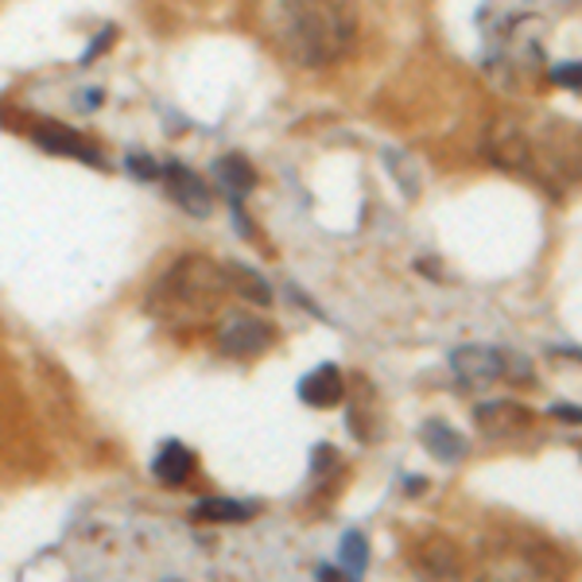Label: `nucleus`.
<instances>
[{"label":"nucleus","instance_id":"1","mask_svg":"<svg viewBox=\"0 0 582 582\" xmlns=\"http://www.w3.org/2000/svg\"><path fill=\"white\" fill-rule=\"evenodd\" d=\"M269 20L277 47L303 67H330L358 36L353 0H272Z\"/></svg>","mask_w":582,"mask_h":582},{"label":"nucleus","instance_id":"2","mask_svg":"<svg viewBox=\"0 0 582 582\" xmlns=\"http://www.w3.org/2000/svg\"><path fill=\"white\" fill-rule=\"evenodd\" d=\"M222 291H230L222 277V264L207 261V257H191V261H179L175 269L160 280L152 307L175 322H194L214 311Z\"/></svg>","mask_w":582,"mask_h":582},{"label":"nucleus","instance_id":"3","mask_svg":"<svg viewBox=\"0 0 582 582\" xmlns=\"http://www.w3.org/2000/svg\"><path fill=\"white\" fill-rule=\"evenodd\" d=\"M478 582H568L560 555L529 536H498L485 544Z\"/></svg>","mask_w":582,"mask_h":582},{"label":"nucleus","instance_id":"4","mask_svg":"<svg viewBox=\"0 0 582 582\" xmlns=\"http://www.w3.org/2000/svg\"><path fill=\"white\" fill-rule=\"evenodd\" d=\"M28 137L36 140L43 152L51 155H70V160H82L90 163V168H109L106 152H101L98 144H93L90 137H82V132H74L70 124H59V121H31L28 124Z\"/></svg>","mask_w":582,"mask_h":582},{"label":"nucleus","instance_id":"5","mask_svg":"<svg viewBox=\"0 0 582 582\" xmlns=\"http://www.w3.org/2000/svg\"><path fill=\"white\" fill-rule=\"evenodd\" d=\"M272 342H277V330L264 319H257V314L238 311L218 327V345L230 358H257V353L272 350Z\"/></svg>","mask_w":582,"mask_h":582},{"label":"nucleus","instance_id":"6","mask_svg":"<svg viewBox=\"0 0 582 582\" xmlns=\"http://www.w3.org/2000/svg\"><path fill=\"white\" fill-rule=\"evenodd\" d=\"M451 369L466 389H485V384L509 377V353L505 350H490V345H462L451 353Z\"/></svg>","mask_w":582,"mask_h":582},{"label":"nucleus","instance_id":"7","mask_svg":"<svg viewBox=\"0 0 582 582\" xmlns=\"http://www.w3.org/2000/svg\"><path fill=\"white\" fill-rule=\"evenodd\" d=\"M160 179L168 183V194L179 202V207L187 210V214L207 218L210 210H214V199H210V187L202 183L199 171H191V168H183L179 160H171V163H163Z\"/></svg>","mask_w":582,"mask_h":582},{"label":"nucleus","instance_id":"8","mask_svg":"<svg viewBox=\"0 0 582 582\" xmlns=\"http://www.w3.org/2000/svg\"><path fill=\"white\" fill-rule=\"evenodd\" d=\"M474 423L485 439H513L524 428H532V412L524 404H513V400H493V404L478 408Z\"/></svg>","mask_w":582,"mask_h":582},{"label":"nucleus","instance_id":"9","mask_svg":"<svg viewBox=\"0 0 582 582\" xmlns=\"http://www.w3.org/2000/svg\"><path fill=\"white\" fill-rule=\"evenodd\" d=\"M415 568L431 582H462V555L459 548L443 536H431L428 544L415 552Z\"/></svg>","mask_w":582,"mask_h":582},{"label":"nucleus","instance_id":"10","mask_svg":"<svg viewBox=\"0 0 582 582\" xmlns=\"http://www.w3.org/2000/svg\"><path fill=\"white\" fill-rule=\"evenodd\" d=\"M214 175H218V187L225 191V199H230V207H241V199H245V194L253 191V183H257L253 163H249L245 155H238V152L222 155V160L214 163Z\"/></svg>","mask_w":582,"mask_h":582},{"label":"nucleus","instance_id":"11","mask_svg":"<svg viewBox=\"0 0 582 582\" xmlns=\"http://www.w3.org/2000/svg\"><path fill=\"white\" fill-rule=\"evenodd\" d=\"M342 392H345V384H342V373H338L334 365H319L314 373L303 377V384H299V397H303L311 408L342 404Z\"/></svg>","mask_w":582,"mask_h":582},{"label":"nucleus","instance_id":"12","mask_svg":"<svg viewBox=\"0 0 582 582\" xmlns=\"http://www.w3.org/2000/svg\"><path fill=\"white\" fill-rule=\"evenodd\" d=\"M152 474L160 478L163 485H183L187 478L194 474V454H191V446H183V443H163L160 446V454L152 459Z\"/></svg>","mask_w":582,"mask_h":582},{"label":"nucleus","instance_id":"13","mask_svg":"<svg viewBox=\"0 0 582 582\" xmlns=\"http://www.w3.org/2000/svg\"><path fill=\"white\" fill-rule=\"evenodd\" d=\"M420 435H423L428 451L435 454L439 462H462L466 459V439H462L446 420H428L420 428Z\"/></svg>","mask_w":582,"mask_h":582},{"label":"nucleus","instance_id":"14","mask_svg":"<svg viewBox=\"0 0 582 582\" xmlns=\"http://www.w3.org/2000/svg\"><path fill=\"white\" fill-rule=\"evenodd\" d=\"M257 513V505H245V501L233 498H207L194 505V521H214V524H241Z\"/></svg>","mask_w":582,"mask_h":582},{"label":"nucleus","instance_id":"15","mask_svg":"<svg viewBox=\"0 0 582 582\" xmlns=\"http://www.w3.org/2000/svg\"><path fill=\"white\" fill-rule=\"evenodd\" d=\"M222 277H225V288L238 291L241 299H253V303H272V288L264 284L261 277H257L253 269H245V264H222Z\"/></svg>","mask_w":582,"mask_h":582},{"label":"nucleus","instance_id":"16","mask_svg":"<svg viewBox=\"0 0 582 582\" xmlns=\"http://www.w3.org/2000/svg\"><path fill=\"white\" fill-rule=\"evenodd\" d=\"M338 555H342V568L350 571V575L361 579V571H365V560H369V548H365V540H361L358 532L342 536V548H338Z\"/></svg>","mask_w":582,"mask_h":582},{"label":"nucleus","instance_id":"17","mask_svg":"<svg viewBox=\"0 0 582 582\" xmlns=\"http://www.w3.org/2000/svg\"><path fill=\"white\" fill-rule=\"evenodd\" d=\"M113 39H117V28H113V23H109V28H101V36H98V39H90V47H86V54H82V67H90V62L98 59V54H106Z\"/></svg>","mask_w":582,"mask_h":582},{"label":"nucleus","instance_id":"18","mask_svg":"<svg viewBox=\"0 0 582 582\" xmlns=\"http://www.w3.org/2000/svg\"><path fill=\"white\" fill-rule=\"evenodd\" d=\"M129 171H132V175H137V179H160V163H155V160H148V155H132V160H129Z\"/></svg>","mask_w":582,"mask_h":582},{"label":"nucleus","instance_id":"19","mask_svg":"<svg viewBox=\"0 0 582 582\" xmlns=\"http://www.w3.org/2000/svg\"><path fill=\"white\" fill-rule=\"evenodd\" d=\"M552 78L560 86H582V67H555Z\"/></svg>","mask_w":582,"mask_h":582},{"label":"nucleus","instance_id":"20","mask_svg":"<svg viewBox=\"0 0 582 582\" xmlns=\"http://www.w3.org/2000/svg\"><path fill=\"white\" fill-rule=\"evenodd\" d=\"M319 582H361V579L350 575L345 568H319Z\"/></svg>","mask_w":582,"mask_h":582},{"label":"nucleus","instance_id":"21","mask_svg":"<svg viewBox=\"0 0 582 582\" xmlns=\"http://www.w3.org/2000/svg\"><path fill=\"white\" fill-rule=\"evenodd\" d=\"M552 415L555 420H563V423H582V408H575V404H555Z\"/></svg>","mask_w":582,"mask_h":582}]
</instances>
